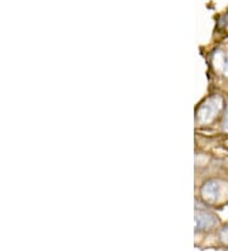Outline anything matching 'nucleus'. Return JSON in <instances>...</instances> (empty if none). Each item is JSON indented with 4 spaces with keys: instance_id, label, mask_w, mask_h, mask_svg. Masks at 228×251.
Here are the masks:
<instances>
[{
    "instance_id": "nucleus-1",
    "label": "nucleus",
    "mask_w": 228,
    "mask_h": 251,
    "mask_svg": "<svg viewBox=\"0 0 228 251\" xmlns=\"http://www.w3.org/2000/svg\"><path fill=\"white\" fill-rule=\"evenodd\" d=\"M225 100L221 95H212L198 107L195 112V121L199 126L213 123L225 112Z\"/></svg>"
},
{
    "instance_id": "nucleus-2",
    "label": "nucleus",
    "mask_w": 228,
    "mask_h": 251,
    "mask_svg": "<svg viewBox=\"0 0 228 251\" xmlns=\"http://www.w3.org/2000/svg\"><path fill=\"white\" fill-rule=\"evenodd\" d=\"M201 197L205 204H219L228 202V181L223 179H209L202 185Z\"/></svg>"
},
{
    "instance_id": "nucleus-3",
    "label": "nucleus",
    "mask_w": 228,
    "mask_h": 251,
    "mask_svg": "<svg viewBox=\"0 0 228 251\" xmlns=\"http://www.w3.org/2000/svg\"><path fill=\"white\" fill-rule=\"evenodd\" d=\"M219 221L214 213L198 207L195 211V232H208L218 226Z\"/></svg>"
},
{
    "instance_id": "nucleus-4",
    "label": "nucleus",
    "mask_w": 228,
    "mask_h": 251,
    "mask_svg": "<svg viewBox=\"0 0 228 251\" xmlns=\"http://www.w3.org/2000/svg\"><path fill=\"white\" fill-rule=\"evenodd\" d=\"M214 68L223 77L228 79V55L223 51H217L213 57Z\"/></svg>"
},
{
    "instance_id": "nucleus-5",
    "label": "nucleus",
    "mask_w": 228,
    "mask_h": 251,
    "mask_svg": "<svg viewBox=\"0 0 228 251\" xmlns=\"http://www.w3.org/2000/svg\"><path fill=\"white\" fill-rule=\"evenodd\" d=\"M221 127H222L223 133L228 135V103H227V104H226L225 112H223L222 123H221Z\"/></svg>"
},
{
    "instance_id": "nucleus-6",
    "label": "nucleus",
    "mask_w": 228,
    "mask_h": 251,
    "mask_svg": "<svg viewBox=\"0 0 228 251\" xmlns=\"http://www.w3.org/2000/svg\"><path fill=\"white\" fill-rule=\"evenodd\" d=\"M219 241L225 246H228V226H225L219 232Z\"/></svg>"
}]
</instances>
